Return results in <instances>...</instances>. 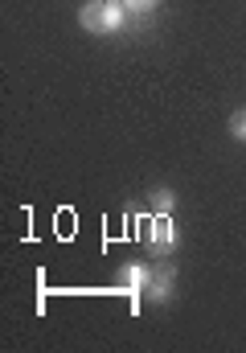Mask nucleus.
I'll use <instances>...</instances> for the list:
<instances>
[{
  "label": "nucleus",
  "instance_id": "f257e3e1",
  "mask_svg": "<svg viewBox=\"0 0 246 353\" xmlns=\"http://www.w3.org/2000/svg\"><path fill=\"white\" fill-rule=\"evenodd\" d=\"M176 243H181V234H176L172 214H156V218H152V230H148V251H152L156 259H164V255L176 251Z\"/></svg>",
  "mask_w": 246,
  "mask_h": 353
},
{
  "label": "nucleus",
  "instance_id": "f03ea898",
  "mask_svg": "<svg viewBox=\"0 0 246 353\" xmlns=\"http://www.w3.org/2000/svg\"><path fill=\"white\" fill-rule=\"evenodd\" d=\"M115 279H119V288H127V292H132V308L140 312V296H144V292H148V283H152L148 263H123Z\"/></svg>",
  "mask_w": 246,
  "mask_h": 353
},
{
  "label": "nucleus",
  "instance_id": "7ed1b4c3",
  "mask_svg": "<svg viewBox=\"0 0 246 353\" xmlns=\"http://www.w3.org/2000/svg\"><path fill=\"white\" fill-rule=\"evenodd\" d=\"M172 279H176V275H172V267L152 271V283H148V292H144V296H148L152 304H168V300H172Z\"/></svg>",
  "mask_w": 246,
  "mask_h": 353
},
{
  "label": "nucleus",
  "instance_id": "20e7f679",
  "mask_svg": "<svg viewBox=\"0 0 246 353\" xmlns=\"http://www.w3.org/2000/svg\"><path fill=\"white\" fill-rule=\"evenodd\" d=\"M127 21V8L123 0H103V33H119Z\"/></svg>",
  "mask_w": 246,
  "mask_h": 353
},
{
  "label": "nucleus",
  "instance_id": "39448f33",
  "mask_svg": "<svg viewBox=\"0 0 246 353\" xmlns=\"http://www.w3.org/2000/svg\"><path fill=\"white\" fill-rule=\"evenodd\" d=\"M79 25L86 33H103V0H86L79 8Z\"/></svg>",
  "mask_w": 246,
  "mask_h": 353
},
{
  "label": "nucleus",
  "instance_id": "423d86ee",
  "mask_svg": "<svg viewBox=\"0 0 246 353\" xmlns=\"http://www.w3.org/2000/svg\"><path fill=\"white\" fill-rule=\"evenodd\" d=\"M152 205H156V214H172L176 210V193L172 189H156L152 193Z\"/></svg>",
  "mask_w": 246,
  "mask_h": 353
},
{
  "label": "nucleus",
  "instance_id": "0eeeda50",
  "mask_svg": "<svg viewBox=\"0 0 246 353\" xmlns=\"http://www.w3.org/2000/svg\"><path fill=\"white\" fill-rule=\"evenodd\" d=\"M230 136H234L238 144H246V107H238V111L230 115Z\"/></svg>",
  "mask_w": 246,
  "mask_h": 353
},
{
  "label": "nucleus",
  "instance_id": "6e6552de",
  "mask_svg": "<svg viewBox=\"0 0 246 353\" xmlns=\"http://www.w3.org/2000/svg\"><path fill=\"white\" fill-rule=\"evenodd\" d=\"M156 4H161V0H123V8H127V12H152Z\"/></svg>",
  "mask_w": 246,
  "mask_h": 353
}]
</instances>
